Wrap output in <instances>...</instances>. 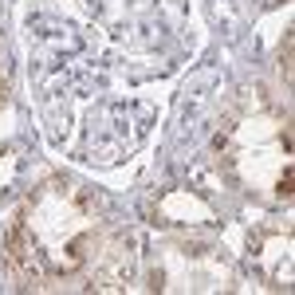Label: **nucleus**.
I'll return each mask as SVG.
<instances>
[{
  "label": "nucleus",
  "mask_w": 295,
  "mask_h": 295,
  "mask_svg": "<svg viewBox=\"0 0 295 295\" xmlns=\"http://www.w3.org/2000/svg\"><path fill=\"white\" fill-rule=\"evenodd\" d=\"M283 79H291V36L283 40Z\"/></svg>",
  "instance_id": "obj_1"
},
{
  "label": "nucleus",
  "mask_w": 295,
  "mask_h": 295,
  "mask_svg": "<svg viewBox=\"0 0 295 295\" xmlns=\"http://www.w3.org/2000/svg\"><path fill=\"white\" fill-rule=\"evenodd\" d=\"M280 193L291 197V165H283V173H280Z\"/></svg>",
  "instance_id": "obj_2"
}]
</instances>
